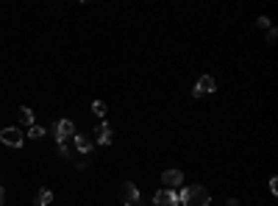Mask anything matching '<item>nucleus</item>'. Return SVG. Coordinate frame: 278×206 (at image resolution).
Masks as SVG:
<instances>
[{
  "label": "nucleus",
  "mask_w": 278,
  "mask_h": 206,
  "mask_svg": "<svg viewBox=\"0 0 278 206\" xmlns=\"http://www.w3.org/2000/svg\"><path fill=\"white\" fill-rule=\"evenodd\" d=\"M28 139H42V137H45V128L42 126H31V131H28Z\"/></svg>",
  "instance_id": "f8f14e48"
},
{
  "label": "nucleus",
  "mask_w": 278,
  "mask_h": 206,
  "mask_svg": "<svg viewBox=\"0 0 278 206\" xmlns=\"http://www.w3.org/2000/svg\"><path fill=\"white\" fill-rule=\"evenodd\" d=\"M72 142H75V150L81 153V156H89V153H92V139H86V137L75 134V137H72Z\"/></svg>",
  "instance_id": "1a4fd4ad"
},
{
  "label": "nucleus",
  "mask_w": 278,
  "mask_h": 206,
  "mask_svg": "<svg viewBox=\"0 0 278 206\" xmlns=\"http://www.w3.org/2000/svg\"><path fill=\"white\" fill-rule=\"evenodd\" d=\"M208 201H211V195L206 187H184L178 192V204L184 206H208Z\"/></svg>",
  "instance_id": "f257e3e1"
},
{
  "label": "nucleus",
  "mask_w": 278,
  "mask_h": 206,
  "mask_svg": "<svg viewBox=\"0 0 278 206\" xmlns=\"http://www.w3.org/2000/svg\"><path fill=\"white\" fill-rule=\"evenodd\" d=\"M225 206H239V201H236V198H228V201H225Z\"/></svg>",
  "instance_id": "a211bd4d"
},
{
  "label": "nucleus",
  "mask_w": 278,
  "mask_h": 206,
  "mask_svg": "<svg viewBox=\"0 0 278 206\" xmlns=\"http://www.w3.org/2000/svg\"><path fill=\"white\" fill-rule=\"evenodd\" d=\"M50 201H53V192H50V190H39V192H36V206H48Z\"/></svg>",
  "instance_id": "9d476101"
},
{
  "label": "nucleus",
  "mask_w": 278,
  "mask_h": 206,
  "mask_svg": "<svg viewBox=\"0 0 278 206\" xmlns=\"http://www.w3.org/2000/svg\"><path fill=\"white\" fill-rule=\"evenodd\" d=\"M153 204L156 206H178V192L175 190H159L153 195Z\"/></svg>",
  "instance_id": "39448f33"
},
{
  "label": "nucleus",
  "mask_w": 278,
  "mask_h": 206,
  "mask_svg": "<svg viewBox=\"0 0 278 206\" xmlns=\"http://www.w3.org/2000/svg\"><path fill=\"white\" fill-rule=\"evenodd\" d=\"M214 89H217V81L211 78V75H201V81L195 84L192 95H195V98H203V95H211Z\"/></svg>",
  "instance_id": "20e7f679"
},
{
  "label": "nucleus",
  "mask_w": 278,
  "mask_h": 206,
  "mask_svg": "<svg viewBox=\"0 0 278 206\" xmlns=\"http://www.w3.org/2000/svg\"><path fill=\"white\" fill-rule=\"evenodd\" d=\"M70 137H75V126L70 120H59L56 123V139H59V145H62L64 139H70Z\"/></svg>",
  "instance_id": "0eeeda50"
},
{
  "label": "nucleus",
  "mask_w": 278,
  "mask_h": 206,
  "mask_svg": "<svg viewBox=\"0 0 278 206\" xmlns=\"http://www.w3.org/2000/svg\"><path fill=\"white\" fill-rule=\"evenodd\" d=\"M117 198L123 201L125 206H139V187L131 184V181H123L117 190Z\"/></svg>",
  "instance_id": "f03ea898"
},
{
  "label": "nucleus",
  "mask_w": 278,
  "mask_h": 206,
  "mask_svg": "<svg viewBox=\"0 0 278 206\" xmlns=\"http://www.w3.org/2000/svg\"><path fill=\"white\" fill-rule=\"evenodd\" d=\"M161 181H164V190H175V187L184 184V173L181 170H164L161 173Z\"/></svg>",
  "instance_id": "423d86ee"
},
{
  "label": "nucleus",
  "mask_w": 278,
  "mask_h": 206,
  "mask_svg": "<svg viewBox=\"0 0 278 206\" xmlns=\"http://www.w3.org/2000/svg\"><path fill=\"white\" fill-rule=\"evenodd\" d=\"M17 112H20V120L25 123V126H34V112H31L28 106H20Z\"/></svg>",
  "instance_id": "9b49d317"
},
{
  "label": "nucleus",
  "mask_w": 278,
  "mask_h": 206,
  "mask_svg": "<svg viewBox=\"0 0 278 206\" xmlns=\"http://www.w3.org/2000/svg\"><path fill=\"white\" fill-rule=\"evenodd\" d=\"M6 204V190H3V187H0V206Z\"/></svg>",
  "instance_id": "f3484780"
},
{
  "label": "nucleus",
  "mask_w": 278,
  "mask_h": 206,
  "mask_svg": "<svg viewBox=\"0 0 278 206\" xmlns=\"http://www.w3.org/2000/svg\"><path fill=\"white\" fill-rule=\"evenodd\" d=\"M92 112H95L97 117H106V112H109V109H106L103 100H95V103H92Z\"/></svg>",
  "instance_id": "ddd939ff"
},
{
  "label": "nucleus",
  "mask_w": 278,
  "mask_h": 206,
  "mask_svg": "<svg viewBox=\"0 0 278 206\" xmlns=\"http://www.w3.org/2000/svg\"><path fill=\"white\" fill-rule=\"evenodd\" d=\"M270 192H273V195H276V192H278V178H276V176L270 178Z\"/></svg>",
  "instance_id": "2eb2a0df"
},
{
  "label": "nucleus",
  "mask_w": 278,
  "mask_h": 206,
  "mask_svg": "<svg viewBox=\"0 0 278 206\" xmlns=\"http://www.w3.org/2000/svg\"><path fill=\"white\" fill-rule=\"evenodd\" d=\"M276 36H278V34H276V28H270V31H267V42L273 45V42H276Z\"/></svg>",
  "instance_id": "dca6fc26"
},
{
  "label": "nucleus",
  "mask_w": 278,
  "mask_h": 206,
  "mask_svg": "<svg viewBox=\"0 0 278 206\" xmlns=\"http://www.w3.org/2000/svg\"><path fill=\"white\" fill-rule=\"evenodd\" d=\"M95 139H97V145H111V139H114V131H111L109 123H97Z\"/></svg>",
  "instance_id": "6e6552de"
},
{
  "label": "nucleus",
  "mask_w": 278,
  "mask_h": 206,
  "mask_svg": "<svg viewBox=\"0 0 278 206\" xmlns=\"http://www.w3.org/2000/svg\"><path fill=\"white\" fill-rule=\"evenodd\" d=\"M75 167H81V170H83V167H89V159H86V156H83V159H75Z\"/></svg>",
  "instance_id": "4468645a"
},
{
  "label": "nucleus",
  "mask_w": 278,
  "mask_h": 206,
  "mask_svg": "<svg viewBox=\"0 0 278 206\" xmlns=\"http://www.w3.org/2000/svg\"><path fill=\"white\" fill-rule=\"evenodd\" d=\"M0 142L8 145V148H22V142H25V134H22L20 128L8 126V128H3V131H0Z\"/></svg>",
  "instance_id": "7ed1b4c3"
}]
</instances>
